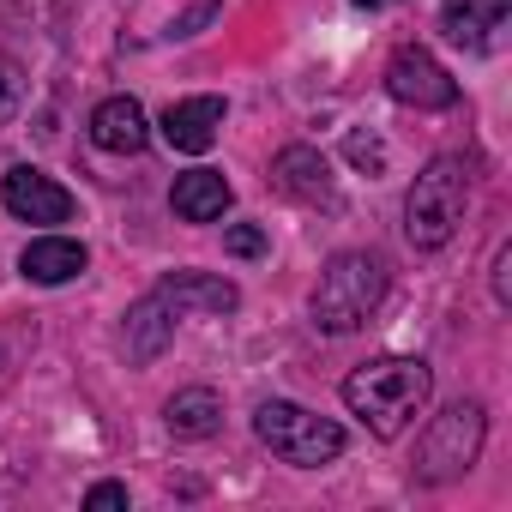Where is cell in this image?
Masks as SVG:
<instances>
[{
	"instance_id": "6da1fadb",
	"label": "cell",
	"mask_w": 512,
	"mask_h": 512,
	"mask_svg": "<svg viewBox=\"0 0 512 512\" xmlns=\"http://www.w3.org/2000/svg\"><path fill=\"white\" fill-rule=\"evenodd\" d=\"M428 392H434V374H428V362H416V356H380V362H368V368H356V374L344 380L350 416H362L368 434H380V440H398V434L422 416Z\"/></svg>"
},
{
	"instance_id": "7a4b0ae2",
	"label": "cell",
	"mask_w": 512,
	"mask_h": 512,
	"mask_svg": "<svg viewBox=\"0 0 512 512\" xmlns=\"http://www.w3.org/2000/svg\"><path fill=\"white\" fill-rule=\"evenodd\" d=\"M386 302V260L380 253H338L314 284V326L320 332H356Z\"/></svg>"
},
{
	"instance_id": "3957f363",
	"label": "cell",
	"mask_w": 512,
	"mask_h": 512,
	"mask_svg": "<svg viewBox=\"0 0 512 512\" xmlns=\"http://www.w3.org/2000/svg\"><path fill=\"white\" fill-rule=\"evenodd\" d=\"M464 199H470V169L458 157H434L416 175L410 199H404V235H410V247H422V253L446 247L458 235V223H464Z\"/></svg>"
},
{
	"instance_id": "277c9868",
	"label": "cell",
	"mask_w": 512,
	"mask_h": 512,
	"mask_svg": "<svg viewBox=\"0 0 512 512\" xmlns=\"http://www.w3.org/2000/svg\"><path fill=\"white\" fill-rule=\"evenodd\" d=\"M253 434L296 470H320V464H332L344 452V428L314 416V410H302V404H290V398H266L260 410H253Z\"/></svg>"
},
{
	"instance_id": "5b68a950",
	"label": "cell",
	"mask_w": 512,
	"mask_h": 512,
	"mask_svg": "<svg viewBox=\"0 0 512 512\" xmlns=\"http://www.w3.org/2000/svg\"><path fill=\"white\" fill-rule=\"evenodd\" d=\"M482 440H488V410L476 398H458L452 410H440L416 446V476L422 482H458L476 458H482Z\"/></svg>"
},
{
	"instance_id": "8992f818",
	"label": "cell",
	"mask_w": 512,
	"mask_h": 512,
	"mask_svg": "<svg viewBox=\"0 0 512 512\" xmlns=\"http://www.w3.org/2000/svg\"><path fill=\"white\" fill-rule=\"evenodd\" d=\"M386 91L404 109H452L458 103V79L428 55V49H398L386 61Z\"/></svg>"
},
{
	"instance_id": "52a82bcc",
	"label": "cell",
	"mask_w": 512,
	"mask_h": 512,
	"mask_svg": "<svg viewBox=\"0 0 512 512\" xmlns=\"http://www.w3.org/2000/svg\"><path fill=\"white\" fill-rule=\"evenodd\" d=\"M0 205L25 223H67L73 217V193L61 181H49L43 169H7L0 181Z\"/></svg>"
},
{
	"instance_id": "ba28073f",
	"label": "cell",
	"mask_w": 512,
	"mask_h": 512,
	"mask_svg": "<svg viewBox=\"0 0 512 512\" xmlns=\"http://www.w3.org/2000/svg\"><path fill=\"white\" fill-rule=\"evenodd\" d=\"M223 97H187V103H169L163 109V139H169V151H187V157H199V151H211V139H217V127H223Z\"/></svg>"
},
{
	"instance_id": "9c48e42d",
	"label": "cell",
	"mask_w": 512,
	"mask_h": 512,
	"mask_svg": "<svg viewBox=\"0 0 512 512\" xmlns=\"http://www.w3.org/2000/svg\"><path fill=\"white\" fill-rule=\"evenodd\" d=\"M272 181H278V193H290L302 205H332V163L314 145H284L272 163Z\"/></svg>"
},
{
	"instance_id": "30bf717a",
	"label": "cell",
	"mask_w": 512,
	"mask_h": 512,
	"mask_svg": "<svg viewBox=\"0 0 512 512\" xmlns=\"http://www.w3.org/2000/svg\"><path fill=\"white\" fill-rule=\"evenodd\" d=\"M175 308H169V296L163 290H151V296H139L133 308H127V326H121V338H127V362H157L163 356V344L175 338Z\"/></svg>"
},
{
	"instance_id": "8fae6325",
	"label": "cell",
	"mask_w": 512,
	"mask_h": 512,
	"mask_svg": "<svg viewBox=\"0 0 512 512\" xmlns=\"http://www.w3.org/2000/svg\"><path fill=\"white\" fill-rule=\"evenodd\" d=\"M85 266H91V253H85V241H73V235H37V241L19 253V272H25L31 284H73Z\"/></svg>"
},
{
	"instance_id": "7c38bea8",
	"label": "cell",
	"mask_w": 512,
	"mask_h": 512,
	"mask_svg": "<svg viewBox=\"0 0 512 512\" xmlns=\"http://www.w3.org/2000/svg\"><path fill=\"white\" fill-rule=\"evenodd\" d=\"M91 139H97L103 151H115V157H133V151H145V139H151V127H145V109H139L133 97H103V103L91 109Z\"/></svg>"
},
{
	"instance_id": "4fadbf2b",
	"label": "cell",
	"mask_w": 512,
	"mask_h": 512,
	"mask_svg": "<svg viewBox=\"0 0 512 512\" xmlns=\"http://www.w3.org/2000/svg\"><path fill=\"white\" fill-rule=\"evenodd\" d=\"M506 13H512V0H446L440 31L458 49H488L494 31H506Z\"/></svg>"
},
{
	"instance_id": "5bb4252c",
	"label": "cell",
	"mask_w": 512,
	"mask_h": 512,
	"mask_svg": "<svg viewBox=\"0 0 512 512\" xmlns=\"http://www.w3.org/2000/svg\"><path fill=\"white\" fill-rule=\"evenodd\" d=\"M157 290L169 296L175 314H229V308L241 302V290H235L229 278H211V272H175V278H163Z\"/></svg>"
},
{
	"instance_id": "9a60e30c",
	"label": "cell",
	"mask_w": 512,
	"mask_h": 512,
	"mask_svg": "<svg viewBox=\"0 0 512 512\" xmlns=\"http://www.w3.org/2000/svg\"><path fill=\"white\" fill-rule=\"evenodd\" d=\"M163 422L175 440H211L223 428V398L211 386H181L169 404H163Z\"/></svg>"
},
{
	"instance_id": "2e32d148",
	"label": "cell",
	"mask_w": 512,
	"mask_h": 512,
	"mask_svg": "<svg viewBox=\"0 0 512 512\" xmlns=\"http://www.w3.org/2000/svg\"><path fill=\"white\" fill-rule=\"evenodd\" d=\"M229 211V181L217 175V169H187L181 181H175V217H187V223H217Z\"/></svg>"
},
{
	"instance_id": "e0dca14e",
	"label": "cell",
	"mask_w": 512,
	"mask_h": 512,
	"mask_svg": "<svg viewBox=\"0 0 512 512\" xmlns=\"http://www.w3.org/2000/svg\"><path fill=\"white\" fill-rule=\"evenodd\" d=\"M344 157H350V163H356L362 175H386V145H380L374 133H362V127H356V133L344 139Z\"/></svg>"
},
{
	"instance_id": "ac0fdd59",
	"label": "cell",
	"mask_w": 512,
	"mask_h": 512,
	"mask_svg": "<svg viewBox=\"0 0 512 512\" xmlns=\"http://www.w3.org/2000/svg\"><path fill=\"white\" fill-rule=\"evenodd\" d=\"M223 247L235 253V260H260V253H266V229H260V223H235V229L223 235Z\"/></svg>"
},
{
	"instance_id": "d6986e66",
	"label": "cell",
	"mask_w": 512,
	"mask_h": 512,
	"mask_svg": "<svg viewBox=\"0 0 512 512\" xmlns=\"http://www.w3.org/2000/svg\"><path fill=\"white\" fill-rule=\"evenodd\" d=\"M494 302H500V308H512V247H500V253H494Z\"/></svg>"
},
{
	"instance_id": "ffe728a7",
	"label": "cell",
	"mask_w": 512,
	"mask_h": 512,
	"mask_svg": "<svg viewBox=\"0 0 512 512\" xmlns=\"http://www.w3.org/2000/svg\"><path fill=\"white\" fill-rule=\"evenodd\" d=\"M85 506H127V482H97L85 494Z\"/></svg>"
},
{
	"instance_id": "44dd1931",
	"label": "cell",
	"mask_w": 512,
	"mask_h": 512,
	"mask_svg": "<svg viewBox=\"0 0 512 512\" xmlns=\"http://www.w3.org/2000/svg\"><path fill=\"white\" fill-rule=\"evenodd\" d=\"M13 109H19V79H13L7 67H0V121H7Z\"/></svg>"
},
{
	"instance_id": "7402d4cb",
	"label": "cell",
	"mask_w": 512,
	"mask_h": 512,
	"mask_svg": "<svg viewBox=\"0 0 512 512\" xmlns=\"http://www.w3.org/2000/svg\"><path fill=\"white\" fill-rule=\"evenodd\" d=\"M205 19H217V7H211V0H205V7H193L187 19H175V37H193V31H199Z\"/></svg>"
},
{
	"instance_id": "603a6c76",
	"label": "cell",
	"mask_w": 512,
	"mask_h": 512,
	"mask_svg": "<svg viewBox=\"0 0 512 512\" xmlns=\"http://www.w3.org/2000/svg\"><path fill=\"white\" fill-rule=\"evenodd\" d=\"M356 7H368V13H374V7H392V0H356Z\"/></svg>"
}]
</instances>
